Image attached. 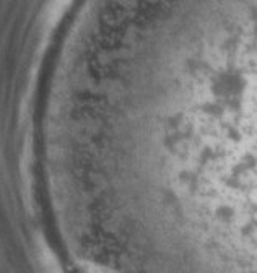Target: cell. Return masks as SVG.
Returning <instances> with one entry per match:
<instances>
[{"instance_id": "1", "label": "cell", "mask_w": 257, "mask_h": 273, "mask_svg": "<svg viewBox=\"0 0 257 273\" xmlns=\"http://www.w3.org/2000/svg\"><path fill=\"white\" fill-rule=\"evenodd\" d=\"M164 153H171V151H164ZM155 154H158V153H155ZM143 156H148V154H143ZM132 158H137V156H132ZM124 159H127V158H124ZM114 161H119V159H114ZM104 163H109V161H104ZM96 164H101V163H96ZM88 166H93V164H88ZM78 168H83V166H78ZM70 169H75V168H70ZM60 171H67V169H60ZM52 172H57V171H52Z\"/></svg>"}]
</instances>
